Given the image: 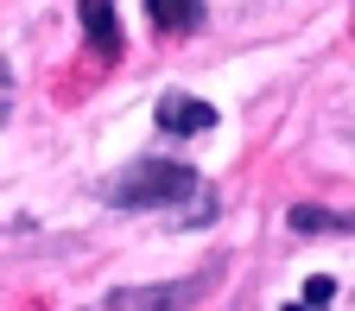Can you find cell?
Segmentation results:
<instances>
[{"label": "cell", "instance_id": "6da1fadb", "mask_svg": "<svg viewBox=\"0 0 355 311\" xmlns=\"http://www.w3.org/2000/svg\"><path fill=\"white\" fill-rule=\"evenodd\" d=\"M191 191H197V171L191 165H178V159H140V165H127L108 185V203L114 210H171V203H184Z\"/></svg>", "mask_w": 355, "mask_h": 311}, {"label": "cell", "instance_id": "7a4b0ae2", "mask_svg": "<svg viewBox=\"0 0 355 311\" xmlns=\"http://www.w3.org/2000/svg\"><path fill=\"white\" fill-rule=\"evenodd\" d=\"M216 267H222V260H209L203 274L171 280V286H121V292H108V311H191V305L216 286Z\"/></svg>", "mask_w": 355, "mask_h": 311}, {"label": "cell", "instance_id": "3957f363", "mask_svg": "<svg viewBox=\"0 0 355 311\" xmlns=\"http://www.w3.org/2000/svg\"><path fill=\"white\" fill-rule=\"evenodd\" d=\"M209 121H216V108L197 102V96H165V102H159V127H165V133H203Z\"/></svg>", "mask_w": 355, "mask_h": 311}, {"label": "cell", "instance_id": "277c9868", "mask_svg": "<svg viewBox=\"0 0 355 311\" xmlns=\"http://www.w3.org/2000/svg\"><path fill=\"white\" fill-rule=\"evenodd\" d=\"M83 32H89V44H96V51L102 58H114L121 51V26H114V7H108V0H83Z\"/></svg>", "mask_w": 355, "mask_h": 311}, {"label": "cell", "instance_id": "5b68a950", "mask_svg": "<svg viewBox=\"0 0 355 311\" xmlns=\"http://www.w3.org/2000/svg\"><path fill=\"white\" fill-rule=\"evenodd\" d=\"M146 13H153V26H159V32H191L203 7H197V0H153Z\"/></svg>", "mask_w": 355, "mask_h": 311}, {"label": "cell", "instance_id": "8992f818", "mask_svg": "<svg viewBox=\"0 0 355 311\" xmlns=\"http://www.w3.org/2000/svg\"><path fill=\"white\" fill-rule=\"evenodd\" d=\"M292 229L298 235H318V229H355V216H330V210H292Z\"/></svg>", "mask_w": 355, "mask_h": 311}, {"label": "cell", "instance_id": "52a82bcc", "mask_svg": "<svg viewBox=\"0 0 355 311\" xmlns=\"http://www.w3.org/2000/svg\"><path fill=\"white\" fill-rule=\"evenodd\" d=\"M330 299H336V280H330V274H311V280H304V299H298V305L311 311V305H330Z\"/></svg>", "mask_w": 355, "mask_h": 311}, {"label": "cell", "instance_id": "ba28073f", "mask_svg": "<svg viewBox=\"0 0 355 311\" xmlns=\"http://www.w3.org/2000/svg\"><path fill=\"white\" fill-rule=\"evenodd\" d=\"M7 108H13V70H7V58H0V121H7Z\"/></svg>", "mask_w": 355, "mask_h": 311}]
</instances>
